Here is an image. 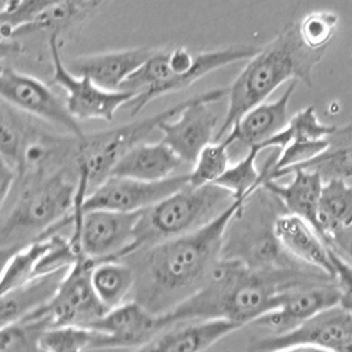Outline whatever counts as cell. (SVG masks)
<instances>
[{
  "label": "cell",
  "instance_id": "obj_1",
  "mask_svg": "<svg viewBox=\"0 0 352 352\" xmlns=\"http://www.w3.org/2000/svg\"><path fill=\"white\" fill-rule=\"evenodd\" d=\"M250 199H236L210 223L168 241L143 248L140 304L166 314L194 296L221 260L226 232Z\"/></svg>",
  "mask_w": 352,
  "mask_h": 352
},
{
  "label": "cell",
  "instance_id": "obj_2",
  "mask_svg": "<svg viewBox=\"0 0 352 352\" xmlns=\"http://www.w3.org/2000/svg\"><path fill=\"white\" fill-rule=\"evenodd\" d=\"M327 49L309 48L298 23H289L271 43L248 60L228 89V106L215 140H221L241 116L265 102L285 82L313 86V72Z\"/></svg>",
  "mask_w": 352,
  "mask_h": 352
},
{
  "label": "cell",
  "instance_id": "obj_3",
  "mask_svg": "<svg viewBox=\"0 0 352 352\" xmlns=\"http://www.w3.org/2000/svg\"><path fill=\"white\" fill-rule=\"evenodd\" d=\"M258 49L234 45L208 52H194L185 47L156 50L122 87L135 93L127 104L131 116L138 115L157 98L182 91L222 67L250 60Z\"/></svg>",
  "mask_w": 352,
  "mask_h": 352
},
{
  "label": "cell",
  "instance_id": "obj_4",
  "mask_svg": "<svg viewBox=\"0 0 352 352\" xmlns=\"http://www.w3.org/2000/svg\"><path fill=\"white\" fill-rule=\"evenodd\" d=\"M77 184L63 173L24 188L16 205L1 224L4 260L30 243L72 226Z\"/></svg>",
  "mask_w": 352,
  "mask_h": 352
},
{
  "label": "cell",
  "instance_id": "obj_5",
  "mask_svg": "<svg viewBox=\"0 0 352 352\" xmlns=\"http://www.w3.org/2000/svg\"><path fill=\"white\" fill-rule=\"evenodd\" d=\"M235 201L232 192L217 184L185 185L157 205L144 210L138 227L133 254L206 226Z\"/></svg>",
  "mask_w": 352,
  "mask_h": 352
},
{
  "label": "cell",
  "instance_id": "obj_6",
  "mask_svg": "<svg viewBox=\"0 0 352 352\" xmlns=\"http://www.w3.org/2000/svg\"><path fill=\"white\" fill-rule=\"evenodd\" d=\"M194 98L195 96L143 120H136L126 126L93 135H85L82 139H78V144L74 151L76 166L78 173L87 177L90 189L96 188L110 177L116 162L129 149L143 143L153 131H157L161 122L173 119L179 112L184 111L192 104Z\"/></svg>",
  "mask_w": 352,
  "mask_h": 352
},
{
  "label": "cell",
  "instance_id": "obj_7",
  "mask_svg": "<svg viewBox=\"0 0 352 352\" xmlns=\"http://www.w3.org/2000/svg\"><path fill=\"white\" fill-rule=\"evenodd\" d=\"M61 34H49V52L53 65L52 82L66 93V106L78 120L111 122L118 110L127 106L135 93L109 91L98 86L87 76H77L69 70L63 60Z\"/></svg>",
  "mask_w": 352,
  "mask_h": 352
},
{
  "label": "cell",
  "instance_id": "obj_8",
  "mask_svg": "<svg viewBox=\"0 0 352 352\" xmlns=\"http://www.w3.org/2000/svg\"><path fill=\"white\" fill-rule=\"evenodd\" d=\"M143 212L86 211L80 231L72 232L70 241L78 252L96 261L131 256Z\"/></svg>",
  "mask_w": 352,
  "mask_h": 352
},
{
  "label": "cell",
  "instance_id": "obj_9",
  "mask_svg": "<svg viewBox=\"0 0 352 352\" xmlns=\"http://www.w3.org/2000/svg\"><path fill=\"white\" fill-rule=\"evenodd\" d=\"M96 263V260L80 255L69 270L52 301L27 317H41L48 327L89 326L102 318L109 309L100 302L91 284V271Z\"/></svg>",
  "mask_w": 352,
  "mask_h": 352
},
{
  "label": "cell",
  "instance_id": "obj_10",
  "mask_svg": "<svg viewBox=\"0 0 352 352\" xmlns=\"http://www.w3.org/2000/svg\"><path fill=\"white\" fill-rule=\"evenodd\" d=\"M0 94L3 103L27 112L53 126L69 131L76 139H82L85 132L63 102L47 83L32 76L17 72L11 66H1Z\"/></svg>",
  "mask_w": 352,
  "mask_h": 352
},
{
  "label": "cell",
  "instance_id": "obj_11",
  "mask_svg": "<svg viewBox=\"0 0 352 352\" xmlns=\"http://www.w3.org/2000/svg\"><path fill=\"white\" fill-rule=\"evenodd\" d=\"M352 338V313L342 305L329 307L300 326L283 334L257 340V351H339L342 343Z\"/></svg>",
  "mask_w": 352,
  "mask_h": 352
},
{
  "label": "cell",
  "instance_id": "obj_12",
  "mask_svg": "<svg viewBox=\"0 0 352 352\" xmlns=\"http://www.w3.org/2000/svg\"><path fill=\"white\" fill-rule=\"evenodd\" d=\"M228 96V89H215L194 98L176 120L161 122L157 131L162 133V140L169 145L184 162L194 164L199 152L215 140L218 133V115L210 104L219 102Z\"/></svg>",
  "mask_w": 352,
  "mask_h": 352
},
{
  "label": "cell",
  "instance_id": "obj_13",
  "mask_svg": "<svg viewBox=\"0 0 352 352\" xmlns=\"http://www.w3.org/2000/svg\"><path fill=\"white\" fill-rule=\"evenodd\" d=\"M336 305H340V290L334 278L298 281L281 292L277 309L260 317L254 324L267 327L273 334H283Z\"/></svg>",
  "mask_w": 352,
  "mask_h": 352
},
{
  "label": "cell",
  "instance_id": "obj_14",
  "mask_svg": "<svg viewBox=\"0 0 352 352\" xmlns=\"http://www.w3.org/2000/svg\"><path fill=\"white\" fill-rule=\"evenodd\" d=\"M89 327L96 330L93 350H142L168 326L162 314L151 311L139 301H129L109 310Z\"/></svg>",
  "mask_w": 352,
  "mask_h": 352
},
{
  "label": "cell",
  "instance_id": "obj_15",
  "mask_svg": "<svg viewBox=\"0 0 352 352\" xmlns=\"http://www.w3.org/2000/svg\"><path fill=\"white\" fill-rule=\"evenodd\" d=\"M189 184V175L172 176L162 181H140L129 177H107L83 202V210H112L123 212L143 211Z\"/></svg>",
  "mask_w": 352,
  "mask_h": 352
},
{
  "label": "cell",
  "instance_id": "obj_16",
  "mask_svg": "<svg viewBox=\"0 0 352 352\" xmlns=\"http://www.w3.org/2000/svg\"><path fill=\"white\" fill-rule=\"evenodd\" d=\"M336 129V126L320 120L314 106L297 112L288 126L265 144L267 149L276 148L280 152L273 162V172L288 170L317 157L326 149Z\"/></svg>",
  "mask_w": 352,
  "mask_h": 352
},
{
  "label": "cell",
  "instance_id": "obj_17",
  "mask_svg": "<svg viewBox=\"0 0 352 352\" xmlns=\"http://www.w3.org/2000/svg\"><path fill=\"white\" fill-rule=\"evenodd\" d=\"M273 232L281 248L293 260L317 270L336 280L331 247L318 231L302 218L283 212L273 221Z\"/></svg>",
  "mask_w": 352,
  "mask_h": 352
},
{
  "label": "cell",
  "instance_id": "obj_18",
  "mask_svg": "<svg viewBox=\"0 0 352 352\" xmlns=\"http://www.w3.org/2000/svg\"><path fill=\"white\" fill-rule=\"evenodd\" d=\"M297 85L298 80H292L278 99L265 100L245 112L224 136L231 146L239 143L247 149L256 145L267 149V142L288 126L289 103Z\"/></svg>",
  "mask_w": 352,
  "mask_h": 352
},
{
  "label": "cell",
  "instance_id": "obj_19",
  "mask_svg": "<svg viewBox=\"0 0 352 352\" xmlns=\"http://www.w3.org/2000/svg\"><path fill=\"white\" fill-rule=\"evenodd\" d=\"M155 52L156 49L133 48L96 53L70 60L66 66L77 76L90 77L104 90L119 91Z\"/></svg>",
  "mask_w": 352,
  "mask_h": 352
},
{
  "label": "cell",
  "instance_id": "obj_20",
  "mask_svg": "<svg viewBox=\"0 0 352 352\" xmlns=\"http://www.w3.org/2000/svg\"><path fill=\"white\" fill-rule=\"evenodd\" d=\"M288 176L293 177L288 184L281 185L277 179L265 181L263 189L276 198L285 212L302 218L317 230L323 177L318 170L309 168L292 169Z\"/></svg>",
  "mask_w": 352,
  "mask_h": 352
},
{
  "label": "cell",
  "instance_id": "obj_21",
  "mask_svg": "<svg viewBox=\"0 0 352 352\" xmlns=\"http://www.w3.org/2000/svg\"><path fill=\"white\" fill-rule=\"evenodd\" d=\"M241 327L238 322L221 317L192 320L190 324L161 331L142 351H206Z\"/></svg>",
  "mask_w": 352,
  "mask_h": 352
},
{
  "label": "cell",
  "instance_id": "obj_22",
  "mask_svg": "<svg viewBox=\"0 0 352 352\" xmlns=\"http://www.w3.org/2000/svg\"><path fill=\"white\" fill-rule=\"evenodd\" d=\"M182 164V159L164 142L140 143L116 162L110 176L155 182L172 177Z\"/></svg>",
  "mask_w": 352,
  "mask_h": 352
},
{
  "label": "cell",
  "instance_id": "obj_23",
  "mask_svg": "<svg viewBox=\"0 0 352 352\" xmlns=\"http://www.w3.org/2000/svg\"><path fill=\"white\" fill-rule=\"evenodd\" d=\"M109 0H80V1H64L54 4L41 11L28 21L16 27L1 31L3 40H16L28 34L38 32L63 33L86 21Z\"/></svg>",
  "mask_w": 352,
  "mask_h": 352
},
{
  "label": "cell",
  "instance_id": "obj_24",
  "mask_svg": "<svg viewBox=\"0 0 352 352\" xmlns=\"http://www.w3.org/2000/svg\"><path fill=\"white\" fill-rule=\"evenodd\" d=\"M69 270L37 276L17 288L0 294L1 326L23 320L49 304L61 287Z\"/></svg>",
  "mask_w": 352,
  "mask_h": 352
},
{
  "label": "cell",
  "instance_id": "obj_25",
  "mask_svg": "<svg viewBox=\"0 0 352 352\" xmlns=\"http://www.w3.org/2000/svg\"><path fill=\"white\" fill-rule=\"evenodd\" d=\"M318 234L329 244L336 235L352 228V184L349 179H326L318 206Z\"/></svg>",
  "mask_w": 352,
  "mask_h": 352
},
{
  "label": "cell",
  "instance_id": "obj_26",
  "mask_svg": "<svg viewBox=\"0 0 352 352\" xmlns=\"http://www.w3.org/2000/svg\"><path fill=\"white\" fill-rule=\"evenodd\" d=\"M91 284L100 302L111 310L124 304L136 284V274L133 268L119 260H100L93 267Z\"/></svg>",
  "mask_w": 352,
  "mask_h": 352
},
{
  "label": "cell",
  "instance_id": "obj_27",
  "mask_svg": "<svg viewBox=\"0 0 352 352\" xmlns=\"http://www.w3.org/2000/svg\"><path fill=\"white\" fill-rule=\"evenodd\" d=\"M296 168L316 169L324 181L331 178L352 179V123L336 127V132L329 138L326 149L313 160Z\"/></svg>",
  "mask_w": 352,
  "mask_h": 352
},
{
  "label": "cell",
  "instance_id": "obj_28",
  "mask_svg": "<svg viewBox=\"0 0 352 352\" xmlns=\"http://www.w3.org/2000/svg\"><path fill=\"white\" fill-rule=\"evenodd\" d=\"M49 247V235L30 243L4 260L0 294L17 288L36 277L41 257Z\"/></svg>",
  "mask_w": 352,
  "mask_h": 352
},
{
  "label": "cell",
  "instance_id": "obj_29",
  "mask_svg": "<svg viewBox=\"0 0 352 352\" xmlns=\"http://www.w3.org/2000/svg\"><path fill=\"white\" fill-rule=\"evenodd\" d=\"M264 151L261 146H251L241 161L230 165L223 176L215 184L232 192L236 199H251L263 188V170L257 168V157Z\"/></svg>",
  "mask_w": 352,
  "mask_h": 352
},
{
  "label": "cell",
  "instance_id": "obj_30",
  "mask_svg": "<svg viewBox=\"0 0 352 352\" xmlns=\"http://www.w3.org/2000/svg\"><path fill=\"white\" fill-rule=\"evenodd\" d=\"M230 148L231 143L226 138L206 145L192 164L189 184L192 186L215 184L230 168Z\"/></svg>",
  "mask_w": 352,
  "mask_h": 352
},
{
  "label": "cell",
  "instance_id": "obj_31",
  "mask_svg": "<svg viewBox=\"0 0 352 352\" xmlns=\"http://www.w3.org/2000/svg\"><path fill=\"white\" fill-rule=\"evenodd\" d=\"M47 329L41 317H25L1 326L0 352L41 351L40 339Z\"/></svg>",
  "mask_w": 352,
  "mask_h": 352
},
{
  "label": "cell",
  "instance_id": "obj_32",
  "mask_svg": "<svg viewBox=\"0 0 352 352\" xmlns=\"http://www.w3.org/2000/svg\"><path fill=\"white\" fill-rule=\"evenodd\" d=\"M96 330L82 324L49 327L40 339V350L50 352H77L93 350Z\"/></svg>",
  "mask_w": 352,
  "mask_h": 352
},
{
  "label": "cell",
  "instance_id": "obj_33",
  "mask_svg": "<svg viewBox=\"0 0 352 352\" xmlns=\"http://www.w3.org/2000/svg\"><path fill=\"white\" fill-rule=\"evenodd\" d=\"M339 16L330 11H317L298 23L305 44L311 49H329L336 33Z\"/></svg>",
  "mask_w": 352,
  "mask_h": 352
},
{
  "label": "cell",
  "instance_id": "obj_34",
  "mask_svg": "<svg viewBox=\"0 0 352 352\" xmlns=\"http://www.w3.org/2000/svg\"><path fill=\"white\" fill-rule=\"evenodd\" d=\"M64 1L80 0H8L7 3L1 4V31H7L19 24H23L41 11Z\"/></svg>",
  "mask_w": 352,
  "mask_h": 352
},
{
  "label": "cell",
  "instance_id": "obj_35",
  "mask_svg": "<svg viewBox=\"0 0 352 352\" xmlns=\"http://www.w3.org/2000/svg\"><path fill=\"white\" fill-rule=\"evenodd\" d=\"M23 144L24 143H23L20 124L14 119L11 112L4 110L1 115V132H0L1 161L17 168Z\"/></svg>",
  "mask_w": 352,
  "mask_h": 352
},
{
  "label": "cell",
  "instance_id": "obj_36",
  "mask_svg": "<svg viewBox=\"0 0 352 352\" xmlns=\"http://www.w3.org/2000/svg\"><path fill=\"white\" fill-rule=\"evenodd\" d=\"M336 281L340 290V305L352 313V265L331 248Z\"/></svg>",
  "mask_w": 352,
  "mask_h": 352
},
{
  "label": "cell",
  "instance_id": "obj_37",
  "mask_svg": "<svg viewBox=\"0 0 352 352\" xmlns=\"http://www.w3.org/2000/svg\"><path fill=\"white\" fill-rule=\"evenodd\" d=\"M329 245L352 265V228L329 241Z\"/></svg>",
  "mask_w": 352,
  "mask_h": 352
},
{
  "label": "cell",
  "instance_id": "obj_38",
  "mask_svg": "<svg viewBox=\"0 0 352 352\" xmlns=\"http://www.w3.org/2000/svg\"><path fill=\"white\" fill-rule=\"evenodd\" d=\"M16 168L1 161V172H0V184H1V204L4 205L8 194H11L12 185L16 179Z\"/></svg>",
  "mask_w": 352,
  "mask_h": 352
},
{
  "label": "cell",
  "instance_id": "obj_39",
  "mask_svg": "<svg viewBox=\"0 0 352 352\" xmlns=\"http://www.w3.org/2000/svg\"><path fill=\"white\" fill-rule=\"evenodd\" d=\"M0 1H1V4H4V3H7L8 0H0Z\"/></svg>",
  "mask_w": 352,
  "mask_h": 352
},
{
  "label": "cell",
  "instance_id": "obj_40",
  "mask_svg": "<svg viewBox=\"0 0 352 352\" xmlns=\"http://www.w3.org/2000/svg\"><path fill=\"white\" fill-rule=\"evenodd\" d=\"M351 65H352V57H351Z\"/></svg>",
  "mask_w": 352,
  "mask_h": 352
},
{
  "label": "cell",
  "instance_id": "obj_41",
  "mask_svg": "<svg viewBox=\"0 0 352 352\" xmlns=\"http://www.w3.org/2000/svg\"><path fill=\"white\" fill-rule=\"evenodd\" d=\"M351 123H352V122H351Z\"/></svg>",
  "mask_w": 352,
  "mask_h": 352
}]
</instances>
